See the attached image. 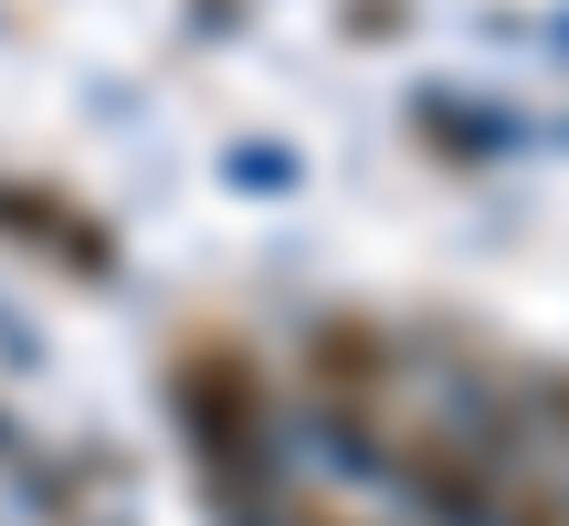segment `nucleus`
<instances>
[{
	"mask_svg": "<svg viewBox=\"0 0 569 526\" xmlns=\"http://www.w3.org/2000/svg\"><path fill=\"white\" fill-rule=\"evenodd\" d=\"M180 411H190V432H201L211 464H232V453L264 432V380H253L232 347H201V358L180 368Z\"/></svg>",
	"mask_w": 569,
	"mask_h": 526,
	"instance_id": "obj_1",
	"label": "nucleus"
}]
</instances>
